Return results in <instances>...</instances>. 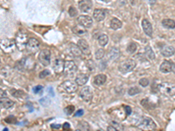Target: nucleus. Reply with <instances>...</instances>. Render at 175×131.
I'll return each instance as SVG.
<instances>
[{
	"instance_id": "5701e85b",
	"label": "nucleus",
	"mask_w": 175,
	"mask_h": 131,
	"mask_svg": "<svg viewBox=\"0 0 175 131\" xmlns=\"http://www.w3.org/2000/svg\"><path fill=\"white\" fill-rule=\"evenodd\" d=\"M122 25H123L122 22L119 20L118 19H117V18H114L110 21V27L113 30H118V29H120L122 27Z\"/></svg>"
},
{
	"instance_id": "f8f14e48",
	"label": "nucleus",
	"mask_w": 175,
	"mask_h": 131,
	"mask_svg": "<svg viewBox=\"0 0 175 131\" xmlns=\"http://www.w3.org/2000/svg\"><path fill=\"white\" fill-rule=\"evenodd\" d=\"M77 45L82 52V53L85 54V55L90 54V48H89V45L87 43V41H85L84 40H80L78 41Z\"/></svg>"
},
{
	"instance_id": "7c9ffc66",
	"label": "nucleus",
	"mask_w": 175,
	"mask_h": 131,
	"mask_svg": "<svg viewBox=\"0 0 175 131\" xmlns=\"http://www.w3.org/2000/svg\"><path fill=\"white\" fill-rule=\"evenodd\" d=\"M105 54V51L103 49H98L96 53V60H102Z\"/></svg>"
},
{
	"instance_id": "f3484780",
	"label": "nucleus",
	"mask_w": 175,
	"mask_h": 131,
	"mask_svg": "<svg viewBox=\"0 0 175 131\" xmlns=\"http://www.w3.org/2000/svg\"><path fill=\"white\" fill-rule=\"evenodd\" d=\"M93 17H94V19L96 21L101 22V21L104 20V19H105V12L102 9H96V10L94 11Z\"/></svg>"
},
{
	"instance_id": "2eb2a0df",
	"label": "nucleus",
	"mask_w": 175,
	"mask_h": 131,
	"mask_svg": "<svg viewBox=\"0 0 175 131\" xmlns=\"http://www.w3.org/2000/svg\"><path fill=\"white\" fill-rule=\"evenodd\" d=\"M160 72L166 74V73H170L171 71L173 70V64L171 63L170 61H165L164 62L161 63V65L160 66Z\"/></svg>"
},
{
	"instance_id": "b1692460",
	"label": "nucleus",
	"mask_w": 175,
	"mask_h": 131,
	"mask_svg": "<svg viewBox=\"0 0 175 131\" xmlns=\"http://www.w3.org/2000/svg\"><path fill=\"white\" fill-rule=\"evenodd\" d=\"M70 52H71L72 55L75 58L81 57V54H82V52L80 50V48L78 47V45H73V44H71V46H70Z\"/></svg>"
},
{
	"instance_id": "79ce46f5",
	"label": "nucleus",
	"mask_w": 175,
	"mask_h": 131,
	"mask_svg": "<svg viewBox=\"0 0 175 131\" xmlns=\"http://www.w3.org/2000/svg\"><path fill=\"white\" fill-rule=\"evenodd\" d=\"M51 128L52 129H60L61 128V125H51Z\"/></svg>"
},
{
	"instance_id": "dca6fc26",
	"label": "nucleus",
	"mask_w": 175,
	"mask_h": 131,
	"mask_svg": "<svg viewBox=\"0 0 175 131\" xmlns=\"http://www.w3.org/2000/svg\"><path fill=\"white\" fill-rule=\"evenodd\" d=\"M88 81V76L85 74H80L75 78V83L77 86H84Z\"/></svg>"
},
{
	"instance_id": "a211bd4d",
	"label": "nucleus",
	"mask_w": 175,
	"mask_h": 131,
	"mask_svg": "<svg viewBox=\"0 0 175 131\" xmlns=\"http://www.w3.org/2000/svg\"><path fill=\"white\" fill-rule=\"evenodd\" d=\"M14 105V102L6 98V97H3L0 99V107L1 108H11V107Z\"/></svg>"
},
{
	"instance_id": "f704fd0d",
	"label": "nucleus",
	"mask_w": 175,
	"mask_h": 131,
	"mask_svg": "<svg viewBox=\"0 0 175 131\" xmlns=\"http://www.w3.org/2000/svg\"><path fill=\"white\" fill-rule=\"evenodd\" d=\"M87 66L88 68L89 69L90 71L95 70V63L92 60H89V61H87Z\"/></svg>"
},
{
	"instance_id": "0eeeda50",
	"label": "nucleus",
	"mask_w": 175,
	"mask_h": 131,
	"mask_svg": "<svg viewBox=\"0 0 175 131\" xmlns=\"http://www.w3.org/2000/svg\"><path fill=\"white\" fill-rule=\"evenodd\" d=\"M61 87L65 92L69 93V94H72V93H75L77 91V84L75 81H63L61 85Z\"/></svg>"
},
{
	"instance_id": "39448f33",
	"label": "nucleus",
	"mask_w": 175,
	"mask_h": 131,
	"mask_svg": "<svg viewBox=\"0 0 175 131\" xmlns=\"http://www.w3.org/2000/svg\"><path fill=\"white\" fill-rule=\"evenodd\" d=\"M40 48V42L36 40L35 38H31L28 39L27 43L26 45V49L28 51V53H34Z\"/></svg>"
},
{
	"instance_id": "4c0bfd02",
	"label": "nucleus",
	"mask_w": 175,
	"mask_h": 131,
	"mask_svg": "<svg viewBox=\"0 0 175 131\" xmlns=\"http://www.w3.org/2000/svg\"><path fill=\"white\" fill-rule=\"evenodd\" d=\"M124 108H125V111H126V115L129 116L130 114L131 113V108L128 106H124Z\"/></svg>"
},
{
	"instance_id": "a878e982",
	"label": "nucleus",
	"mask_w": 175,
	"mask_h": 131,
	"mask_svg": "<svg viewBox=\"0 0 175 131\" xmlns=\"http://www.w3.org/2000/svg\"><path fill=\"white\" fill-rule=\"evenodd\" d=\"M98 42H99V45L102 46L106 45L109 42V37L106 34H102L98 37Z\"/></svg>"
},
{
	"instance_id": "f257e3e1",
	"label": "nucleus",
	"mask_w": 175,
	"mask_h": 131,
	"mask_svg": "<svg viewBox=\"0 0 175 131\" xmlns=\"http://www.w3.org/2000/svg\"><path fill=\"white\" fill-rule=\"evenodd\" d=\"M15 40H10V39H5L0 40V48L4 51L5 53H11L16 49Z\"/></svg>"
},
{
	"instance_id": "e433bc0d",
	"label": "nucleus",
	"mask_w": 175,
	"mask_h": 131,
	"mask_svg": "<svg viewBox=\"0 0 175 131\" xmlns=\"http://www.w3.org/2000/svg\"><path fill=\"white\" fill-rule=\"evenodd\" d=\"M42 89H43V87L42 86H36L33 87V92L35 93V94H39L41 91H42Z\"/></svg>"
},
{
	"instance_id": "aec40b11",
	"label": "nucleus",
	"mask_w": 175,
	"mask_h": 131,
	"mask_svg": "<svg viewBox=\"0 0 175 131\" xmlns=\"http://www.w3.org/2000/svg\"><path fill=\"white\" fill-rule=\"evenodd\" d=\"M107 80V77L105 74H97L94 78V84L96 85V86H102L103 85Z\"/></svg>"
},
{
	"instance_id": "20e7f679",
	"label": "nucleus",
	"mask_w": 175,
	"mask_h": 131,
	"mask_svg": "<svg viewBox=\"0 0 175 131\" xmlns=\"http://www.w3.org/2000/svg\"><path fill=\"white\" fill-rule=\"evenodd\" d=\"M39 61L42 65L48 66L51 63V52L48 49H43L39 53Z\"/></svg>"
},
{
	"instance_id": "c9c22d12",
	"label": "nucleus",
	"mask_w": 175,
	"mask_h": 131,
	"mask_svg": "<svg viewBox=\"0 0 175 131\" xmlns=\"http://www.w3.org/2000/svg\"><path fill=\"white\" fill-rule=\"evenodd\" d=\"M49 74H50V71H49V70H43L42 72H41V74H40L39 77H40L41 79H44V78H46V76H48Z\"/></svg>"
},
{
	"instance_id": "7ed1b4c3",
	"label": "nucleus",
	"mask_w": 175,
	"mask_h": 131,
	"mask_svg": "<svg viewBox=\"0 0 175 131\" xmlns=\"http://www.w3.org/2000/svg\"><path fill=\"white\" fill-rule=\"evenodd\" d=\"M77 71V66L73 61H67L64 62L63 72L67 76H72Z\"/></svg>"
},
{
	"instance_id": "ea45409f",
	"label": "nucleus",
	"mask_w": 175,
	"mask_h": 131,
	"mask_svg": "<svg viewBox=\"0 0 175 131\" xmlns=\"http://www.w3.org/2000/svg\"><path fill=\"white\" fill-rule=\"evenodd\" d=\"M5 96H6V93L4 90L0 89V97L3 98V97H5Z\"/></svg>"
},
{
	"instance_id": "2f4dec72",
	"label": "nucleus",
	"mask_w": 175,
	"mask_h": 131,
	"mask_svg": "<svg viewBox=\"0 0 175 131\" xmlns=\"http://www.w3.org/2000/svg\"><path fill=\"white\" fill-rule=\"evenodd\" d=\"M65 113L67 114V115H72L73 113H74V111H75V107L72 106V105H70V106H67V108H65Z\"/></svg>"
},
{
	"instance_id": "f03ea898",
	"label": "nucleus",
	"mask_w": 175,
	"mask_h": 131,
	"mask_svg": "<svg viewBox=\"0 0 175 131\" xmlns=\"http://www.w3.org/2000/svg\"><path fill=\"white\" fill-rule=\"evenodd\" d=\"M136 66V62L133 60L130 59V60H126L124 62H122L118 66L119 71L123 74H127L130 71H132Z\"/></svg>"
},
{
	"instance_id": "58836bf2",
	"label": "nucleus",
	"mask_w": 175,
	"mask_h": 131,
	"mask_svg": "<svg viewBox=\"0 0 175 131\" xmlns=\"http://www.w3.org/2000/svg\"><path fill=\"white\" fill-rule=\"evenodd\" d=\"M83 115V109H80V110H78L75 114V116H81Z\"/></svg>"
},
{
	"instance_id": "6ab92c4d",
	"label": "nucleus",
	"mask_w": 175,
	"mask_h": 131,
	"mask_svg": "<svg viewBox=\"0 0 175 131\" xmlns=\"http://www.w3.org/2000/svg\"><path fill=\"white\" fill-rule=\"evenodd\" d=\"M161 53H162V55L165 56V57H171V56L174 54V48L173 46H170V45L164 46L161 49Z\"/></svg>"
},
{
	"instance_id": "423d86ee",
	"label": "nucleus",
	"mask_w": 175,
	"mask_h": 131,
	"mask_svg": "<svg viewBox=\"0 0 175 131\" xmlns=\"http://www.w3.org/2000/svg\"><path fill=\"white\" fill-rule=\"evenodd\" d=\"M27 40H28V37H27V34L26 33H19L17 35V38H16V46L19 49V50H24L26 48V45L27 43Z\"/></svg>"
},
{
	"instance_id": "4be33fe9",
	"label": "nucleus",
	"mask_w": 175,
	"mask_h": 131,
	"mask_svg": "<svg viewBox=\"0 0 175 131\" xmlns=\"http://www.w3.org/2000/svg\"><path fill=\"white\" fill-rule=\"evenodd\" d=\"M72 31L75 34H76V35H79V36L85 35L86 32H87L86 28L83 27V26H82V25H75V26H74Z\"/></svg>"
},
{
	"instance_id": "412c9836",
	"label": "nucleus",
	"mask_w": 175,
	"mask_h": 131,
	"mask_svg": "<svg viewBox=\"0 0 175 131\" xmlns=\"http://www.w3.org/2000/svg\"><path fill=\"white\" fill-rule=\"evenodd\" d=\"M119 56H120V52H119V50L117 48L113 47V48H111L110 50L109 51V53H108L109 60H110V61L117 60Z\"/></svg>"
},
{
	"instance_id": "c03bdc74",
	"label": "nucleus",
	"mask_w": 175,
	"mask_h": 131,
	"mask_svg": "<svg viewBox=\"0 0 175 131\" xmlns=\"http://www.w3.org/2000/svg\"><path fill=\"white\" fill-rule=\"evenodd\" d=\"M103 2H109V1H110V0H102Z\"/></svg>"
},
{
	"instance_id": "cd10ccee",
	"label": "nucleus",
	"mask_w": 175,
	"mask_h": 131,
	"mask_svg": "<svg viewBox=\"0 0 175 131\" xmlns=\"http://www.w3.org/2000/svg\"><path fill=\"white\" fill-rule=\"evenodd\" d=\"M138 49V45L137 44H135V43H130L129 45H128V47H127V52L130 53H134Z\"/></svg>"
},
{
	"instance_id": "1a4fd4ad",
	"label": "nucleus",
	"mask_w": 175,
	"mask_h": 131,
	"mask_svg": "<svg viewBox=\"0 0 175 131\" xmlns=\"http://www.w3.org/2000/svg\"><path fill=\"white\" fill-rule=\"evenodd\" d=\"M139 128L142 129H145V130H152L156 128V124L152 119L144 118V119H143V121L140 122Z\"/></svg>"
},
{
	"instance_id": "a18cd8bd",
	"label": "nucleus",
	"mask_w": 175,
	"mask_h": 131,
	"mask_svg": "<svg viewBox=\"0 0 175 131\" xmlns=\"http://www.w3.org/2000/svg\"><path fill=\"white\" fill-rule=\"evenodd\" d=\"M1 83H2V80L0 79V84H1Z\"/></svg>"
},
{
	"instance_id": "bb28decb",
	"label": "nucleus",
	"mask_w": 175,
	"mask_h": 131,
	"mask_svg": "<svg viewBox=\"0 0 175 131\" xmlns=\"http://www.w3.org/2000/svg\"><path fill=\"white\" fill-rule=\"evenodd\" d=\"M144 51H145V54H146V56L149 58L150 60H154L155 59L154 52H153V50L152 49V47H151V46L147 45V46L145 47Z\"/></svg>"
},
{
	"instance_id": "473e14b6",
	"label": "nucleus",
	"mask_w": 175,
	"mask_h": 131,
	"mask_svg": "<svg viewBox=\"0 0 175 131\" xmlns=\"http://www.w3.org/2000/svg\"><path fill=\"white\" fill-rule=\"evenodd\" d=\"M150 81L146 79V78H142V79H140L139 80V84H140V86L142 87H147L149 85Z\"/></svg>"
},
{
	"instance_id": "c85d7f7f",
	"label": "nucleus",
	"mask_w": 175,
	"mask_h": 131,
	"mask_svg": "<svg viewBox=\"0 0 175 131\" xmlns=\"http://www.w3.org/2000/svg\"><path fill=\"white\" fill-rule=\"evenodd\" d=\"M141 92V90L139 89V87H130L128 91V94H129L130 96H134L135 95H137V94H139Z\"/></svg>"
},
{
	"instance_id": "c756f323",
	"label": "nucleus",
	"mask_w": 175,
	"mask_h": 131,
	"mask_svg": "<svg viewBox=\"0 0 175 131\" xmlns=\"http://www.w3.org/2000/svg\"><path fill=\"white\" fill-rule=\"evenodd\" d=\"M89 129L88 124L85 121H82V122H79L77 126V129H81V130H88Z\"/></svg>"
},
{
	"instance_id": "393cba45",
	"label": "nucleus",
	"mask_w": 175,
	"mask_h": 131,
	"mask_svg": "<svg viewBox=\"0 0 175 131\" xmlns=\"http://www.w3.org/2000/svg\"><path fill=\"white\" fill-rule=\"evenodd\" d=\"M162 25H164L165 28H168V29H174L175 27L174 20L170 19H165L164 20H162Z\"/></svg>"
},
{
	"instance_id": "6e6552de",
	"label": "nucleus",
	"mask_w": 175,
	"mask_h": 131,
	"mask_svg": "<svg viewBox=\"0 0 175 131\" xmlns=\"http://www.w3.org/2000/svg\"><path fill=\"white\" fill-rule=\"evenodd\" d=\"M80 97L85 102H90L93 98V93L89 87H84L80 92Z\"/></svg>"
},
{
	"instance_id": "9d476101",
	"label": "nucleus",
	"mask_w": 175,
	"mask_h": 131,
	"mask_svg": "<svg viewBox=\"0 0 175 131\" xmlns=\"http://www.w3.org/2000/svg\"><path fill=\"white\" fill-rule=\"evenodd\" d=\"M78 23L85 28H89L93 25V19L88 15H81L78 18Z\"/></svg>"
},
{
	"instance_id": "9b49d317",
	"label": "nucleus",
	"mask_w": 175,
	"mask_h": 131,
	"mask_svg": "<svg viewBox=\"0 0 175 131\" xmlns=\"http://www.w3.org/2000/svg\"><path fill=\"white\" fill-rule=\"evenodd\" d=\"M93 4L91 0H81L79 2V9L83 12H88L91 10Z\"/></svg>"
},
{
	"instance_id": "ddd939ff",
	"label": "nucleus",
	"mask_w": 175,
	"mask_h": 131,
	"mask_svg": "<svg viewBox=\"0 0 175 131\" xmlns=\"http://www.w3.org/2000/svg\"><path fill=\"white\" fill-rule=\"evenodd\" d=\"M142 28L144 30V33L147 36H151L152 35V25L151 24V22L147 19H143L142 21Z\"/></svg>"
},
{
	"instance_id": "37998d69",
	"label": "nucleus",
	"mask_w": 175,
	"mask_h": 131,
	"mask_svg": "<svg viewBox=\"0 0 175 131\" xmlns=\"http://www.w3.org/2000/svg\"><path fill=\"white\" fill-rule=\"evenodd\" d=\"M149 3L151 5H154L156 4V0H149Z\"/></svg>"
},
{
	"instance_id": "4468645a",
	"label": "nucleus",
	"mask_w": 175,
	"mask_h": 131,
	"mask_svg": "<svg viewBox=\"0 0 175 131\" xmlns=\"http://www.w3.org/2000/svg\"><path fill=\"white\" fill-rule=\"evenodd\" d=\"M53 70L56 74H61L63 72V67H64V61L61 60V59H56L55 61H53Z\"/></svg>"
},
{
	"instance_id": "49530a36",
	"label": "nucleus",
	"mask_w": 175,
	"mask_h": 131,
	"mask_svg": "<svg viewBox=\"0 0 175 131\" xmlns=\"http://www.w3.org/2000/svg\"><path fill=\"white\" fill-rule=\"evenodd\" d=\"M0 66H1V62H0Z\"/></svg>"
},
{
	"instance_id": "a19ab883",
	"label": "nucleus",
	"mask_w": 175,
	"mask_h": 131,
	"mask_svg": "<svg viewBox=\"0 0 175 131\" xmlns=\"http://www.w3.org/2000/svg\"><path fill=\"white\" fill-rule=\"evenodd\" d=\"M63 129H70V125H69V123H68V122H66V123L63 125Z\"/></svg>"
},
{
	"instance_id": "72a5a7b5",
	"label": "nucleus",
	"mask_w": 175,
	"mask_h": 131,
	"mask_svg": "<svg viewBox=\"0 0 175 131\" xmlns=\"http://www.w3.org/2000/svg\"><path fill=\"white\" fill-rule=\"evenodd\" d=\"M68 13H69V15L71 16V17H75V16L77 15V10L75 7L71 6L69 8V10H68Z\"/></svg>"
}]
</instances>
